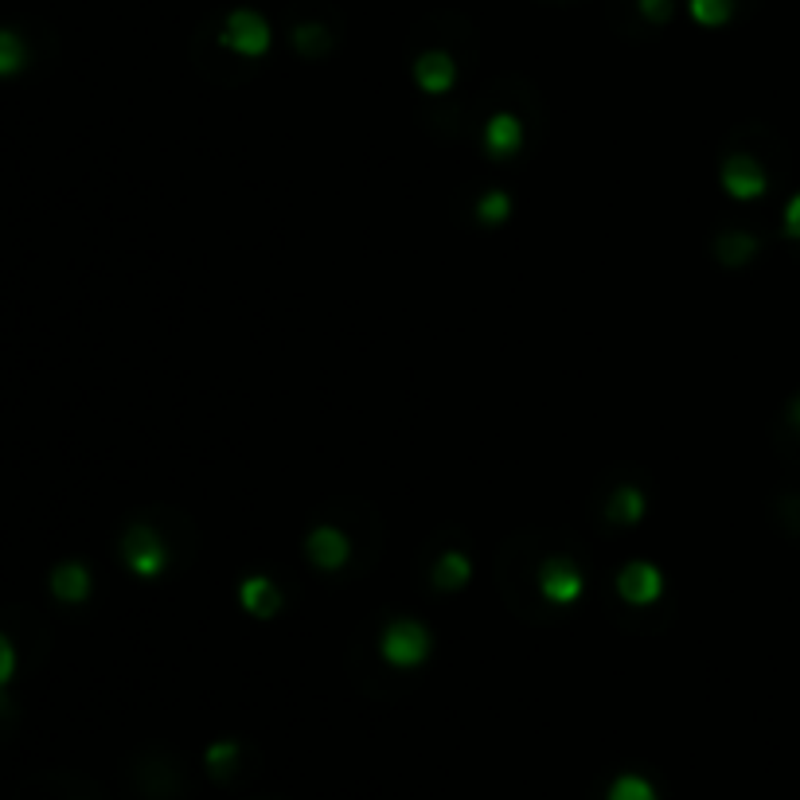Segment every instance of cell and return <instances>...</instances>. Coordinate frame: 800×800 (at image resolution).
<instances>
[{"label": "cell", "mask_w": 800, "mask_h": 800, "mask_svg": "<svg viewBox=\"0 0 800 800\" xmlns=\"http://www.w3.org/2000/svg\"><path fill=\"white\" fill-rule=\"evenodd\" d=\"M122 555H125V567L134 570L137 579H157L160 570H164V562H169L164 542H160L157 532L145 524L129 527V535H125V542H122Z\"/></svg>", "instance_id": "3"}, {"label": "cell", "mask_w": 800, "mask_h": 800, "mask_svg": "<svg viewBox=\"0 0 800 800\" xmlns=\"http://www.w3.org/2000/svg\"><path fill=\"white\" fill-rule=\"evenodd\" d=\"M414 79H419V87L426 90V94H445V90L454 87L457 67L445 52H426V55H419V62H414Z\"/></svg>", "instance_id": "9"}, {"label": "cell", "mask_w": 800, "mask_h": 800, "mask_svg": "<svg viewBox=\"0 0 800 800\" xmlns=\"http://www.w3.org/2000/svg\"><path fill=\"white\" fill-rule=\"evenodd\" d=\"M692 16L707 27H719L730 20V0H692Z\"/></svg>", "instance_id": "17"}, {"label": "cell", "mask_w": 800, "mask_h": 800, "mask_svg": "<svg viewBox=\"0 0 800 800\" xmlns=\"http://www.w3.org/2000/svg\"><path fill=\"white\" fill-rule=\"evenodd\" d=\"M605 800H660V797H656V789H652L649 777H640V774H621L614 785H609Z\"/></svg>", "instance_id": "15"}, {"label": "cell", "mask_w": 800, "mask_h": 800, "mask_svg": "<svg viewBox=\"0 0 800 800\" xmlns=\"http://www.w3.org/2000/svg\"><path fill=\"white\" fill-rule=\"evenodd\" d=\"M297 47L301 52H317L320 44H324V36H320V27H297Z\"/></svg>", "instance_id": "22"}, {"label": "cell", "mask_w": 800, "mask_h": 800, "mask_svg": "<svg viewBox=\"0 0 800 800\" xmlns=\"http://www.w3.org/2000/svg\"><path fill=\"white\" fill-rule=\"evenodd\" d=\"M715 254H719L722 262H730V266H734V262H742V259H750V254H754V239H750V235H727V239L715 242Z\"/></svg>", "instance_id": "16"}, {"label": "cell", "mask_w": 800, "mask_h": 800, "mask_svg": "<svg viewBox=\"0 0 800 800\" xmlns=\"http://www.w3.org/2000/svg\"><path fill=\"white\" fill-rule=\"evenodd\" d=\"M722 187H727L734 199H757L765 192V172L757 169V160L739 152L722 164Z\"/></svg>", "instance_id": "6"}, {"label": "cell", "mask_w": 800, "mask_h": 800, "mask_svg": "<svg viewBox=\"0 0 800 800\" xmlns=\"http://www.w3.org/2000/svg\"><path fill=\"white\" fill-rule=\"evenodd\" d=\"M519 145H524V125H519L516 114L489 117V125H484V149H489L492 157H496V160L516 157Z\"/></svg>", "instance_id": "8"}, {"label": "cell", "mask_w": 800, "mask_h": 800, "mask_svg": "<svg viewBox=\"0 0 800 800\" xmlns=\"http://www.w3.org/2000/svg\"><path fill=\"white\" fill-rule=\"evenodd\" d=\"M235 762H239V746H235V742H215V746L207 750V769H212L215 777L231 774Z\"/></svg>", "instance_id": "18"}, {"label": "cell", "mask_w": 800, "mask_h": 800, "mask_svg": "<svg viewBox=\"0 0 800 800\" xmlns=\"http://www.w3.org/2000/svg\"><path fill=\"white\" fill-rule=\"evenodd\" d=\"M640 516H644V492L632 489V484L617 489L614 500H609V519H621V524H637Z\"/></svg>", "instance_id": "13"}, {"label": "cell", "mask_w": 800, "mask_h": 800, "mask_svg": "<svg viewBox=\"0 0 800 800\" xmlns=\"http://www.w3.org/2000/svg\"><path fill=\"white\" fill-rule=\"evenodd\" d=\"M239 597L247 605V614L254 617H274L282 609V590L274 586L270 579H247L239 586Z\"/></svg>", "instance_id": "11"}, {"label": "cell", "mask_w": 800, "mask_h": 800, "mask_svg": "<svg viewBox=\"0 0 800 800\" xmlns=\"http://www.w3.org/2000/svg\"><path fill=\"white\" fill-rule=\"evenodd\" d=\"M24 62H27L24 39H20L16 32H9V27H0V79L24 71Z\"/></svg>", "instance_id": "14"}, {"label": "cell", "mask_w": 800, "mask_h": 800, "mask_svg": "<svg viewBox=\"0 0 800 800\" xmlns=\"http://www.w3.org/2000/svg\"><path fill=\"white\" fill-rule=\"evenodd\" d=\"M469 574H472V567L461 551H445L442 559L434 562V582H437V590H445V594L461 590L465 582H469Z\"/></svg>", "instance_id": "12"}, {"label": "cell", "mask_w": 800, "mask_h": 800, "mask_svg": "<svg viewBox=\"0 0 800 800\" xmlns=\"http://www.w3.org/2000/svg\"><path fill=\"white\" fill-rule=\"evenodd\" d=\"M219 44L247 55V59H259V55H266V47H270V24L259 16V12L239 9L227 16V27H222Z\"/></svg>", "instance_id": "2"}, {"label": "cell", "mask_w": 800, "mask_h": 800, "mask_svg": "<svg viewBox=\"0 0 800 800\" xmlns=\"http://www.w3.org/2000/svg\"><path fill=\"white\" fill-rule=\"evenodd\" d=\"M640 12H644V16L649 20H667L672 16V0H640Z\"/></svg>", "instance_id": "21"}, {"label": "cell", "mask_w": 800, "mask_h": 800, "mask_svg": "<svg viewBox=\"0 0 800 800\" xmlns=\"http://www.w3.org/2000/svg\"><path fill=\"white\" fill-rule=\"evenodd\" d=\"M52 594L59 602H87L90 597V574L82 562H62V567L52 570Z\"/></svg>", "instance_id": "10"}, {"label": "cell", "mask_w": 800, "mask_h": 800, "mask_svg": "<svg viewBox=\"0 0 800 800\" xmlns=\"http://www.w3.org/2000/svg\"><path fill=\"white\" fill-rule=\"evenodd\" d=\"M379 652L395 667H419L430 656V632L419 621H391L382 629Z\"/></svg>", "instance_id": "1"}, {"label": "cell", "mask_w": 800, "mask_h": 800, "mask_svg": "<svg viewBox=\"0 0 800 800\" xmlns=\"http://www.w3.org/2000/svg\"><path fill=\"white\" fill-rule=\"evenodd\" d=\"M785 231L792 235V239H800V196L789 204V212H785Z\"/></svg>", "instance_id": "23"}, {"label": "cell", "mask_w": 800, "mask_h": 800, "mask_svg": "<svg viewBox=\"0 0 800 800\" xmlns=\"http://www.w3.org/2000/svg\"><path fill=\"white\" fill-rule=\"evenodd\" d=\"M539 594L555 605H570L582 597V574L567 559H547L539 570Z\"/></svg>", "instance_id": "5"}, {"label": "cell", "mask_w": 800, "mask_h": 800, "mask_svg": "<svg viewBox=\"0 0 800 800\" xmlns=\"http://www.w3.org/2000/svg\"><path fill=\"white\" fill-rule=\"evenodd\" d=\"M12 672H16V649H12V640L0 632V687L9 684Z\"/></svg>", "instance_id": "20"}, {"label": "cell", "mask_w": 800, "mask_h": 800, "mask_svg": "<svg viewBox=\"0 0 800 800\" xmlns=\"http://www.w3.org/2000/svg\"><path fill=\"white\" fill-rule=\"evenodd\" d=\"M507 212H512V199L504 196V192H489V196L477 204V215L480 222H504Z\"/></svg>", "instance_id": "19"}, {"label": "cell", "mask_w": 800, "mask_h": 800, "mask_svg": "<svg viewBox=\"0 0 800 800\" xmlns=\"http://www.w3.org/2000/svg\"><path fill=\"white\" fill-rule=\"evenodd\" d=\"M792 419H797V422H800V399H797V407H792Z\"/></svg>", "instance_id": "24"}, {"label": "cell", "mask_w": 800, "mask_h": 800, "mask_svg": "<svg viewBox=\"0 0 800 800\" xmlns=\"http://www.w3.org/2000/svg\"><path fill=\"white\" fill-rule=\"evenodd\" d=\"M617 594L629 605H652L664 594V574H660L652 562H629V567L617 574Z\"/></svg>", "instance_id": "4"}, {"label": "cell", "mask_w": 800, "mask_h": 800, "mask_svg": "<svg viewBox=\"0 0 800 800\" xmlns=\"http://www.w3.org/2000/svg\"><path fill=\"white\" fill-rule=\"evenodd\" d=\"M305 551H309V562L312 567H320V570H340L347 562V535L340 532V527H329V524H320V527H312V535H309V542H305Z\"/></svg>", "instance_id": "7"}]
</instances>
